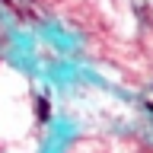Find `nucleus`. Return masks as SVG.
Instances as JSON below:
<instances>
[{
	"mask_svg": "<svg viewBox=\"0 0 153 153\" xmlns=\"http://www.w3.org/2000/svg\"><path fill=\"white\" fill-rule=\"evenodd\" d=\"M35 115H38V121H48V118H51V105H48V99H38Z\"/></svg>",
	"mask_w": 153,
	"mask_h": 153,
	"instance_id": "obj_1",
	"label": "nucleus"
},
{
	"mask_svg": "<svg viewBox=\"0 0 153 153\" xmlns=\"http://www.w3.org/2000/svg\"><path fill=\"white\" fill-rule=\"evenodd\" d=\"M150 112H153V105H150Z\"/></svg>",
	"mask_w": 153,
	"mask_h": 153,
	"instance_id": "obj_2",
	"label": "nucleus"
}]
</instances>
